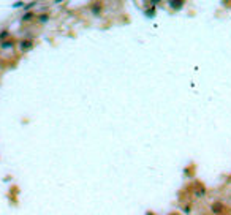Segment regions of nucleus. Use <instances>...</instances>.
<instances>
[{"mask_svg":"<svg viewBox=\"0 0 231 215\" xmlns=\"http://www.w3.org/2000/svg\"><path fill=\"white\" fill-rule=\"evenodd\" d=\"M32 48V41H29V40H25V41H21V49L22 51H27V49Z\"/></svg>","mask_w":231,"mask_h":215,"instance_id":"1","label":"nucleus"},{"mask_svg":"<svg viewBox=\"0 0 231 215\" xmlns=\"http://www.w3.org/2000/svg\"><path fill=\"white\" fill-rule=\"evenodd\" d=\"M182 0H169V5L173 6V8H179V6H182Z\"/></svg>","mask_w":231,"mask_h":215,"instance_id":"2","label":"nucleus"},{"mask_svg":"<svg viewBox=\"0 0 231 215\" xmlns=\"http://www.w3.org/2000/svg\"><path fill=\"white\" fill-rule=\"evenodd\" d=\"M10 48H13V41H2V49H10Z\"/></svg>","mask_w":231,"mask_h":215,"instance_id":"3","label":"nucleus"},{"mask_svg":"<svg viewBox=\"0 0 231 215\" xmlns=\"http://www.w3.org/2000/svg\"><path fill=\"white\" fill-rule=\"evenodd\" d=\"M6 36H8V32L5 30V32H2V33H0V41H2V40H5Z\"/></svg>","mask_w":231,"mask_h":215,"instance_id":"4","label":"nucleus"},{"mask_svg":"<svg viewBox=\"0 0 231 215\" xmlns=\"http://www.w3.org/2000/svg\"><path fill=\"white\" fill-rule=\"evenodd\" d=\"M40 21H41V22H46V21H48V16H41V18H40Z\"/></svg>","mask_w":231,"mask_h":215,"instance_id":"5","label":"nucleus"},{"mask_svg":"<svg viewBox=\"0 0 231 215\" xmlns=\"http://www.w3.org/2000/svg\"><path fill=\"white\" fill-rule=\"evenodd\" d=\"M152 2H154V3H155V2H158V0H152Z\"/></svg>","mask_w":231,"mask_h":215,"instance_id":"6","label":"nucleus"}]
</instances>
